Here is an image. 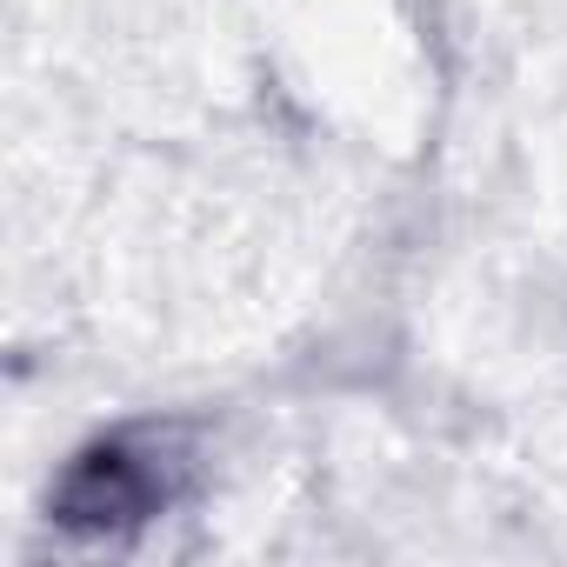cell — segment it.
<instances>
[{
	"label": "cell",
	"instance_id": "1",
	"mask_svg": "<svg viewBox=\"0 0 567 567\" xmlns=\"http://www.w3.org/2000/svg\"><path fill=\"white\" fill-rule=\"evenodd\" d=\"M194 441L187 427H161V421H134V427H114L101 441H87L68 474L54 481V501L48 514L74 534H134L147 520H161L167 507L187 501L194 487Z\"/></svg>",
	"mask_w": 567,
	"mask_h": 567
}]
</instances>
